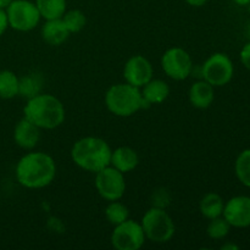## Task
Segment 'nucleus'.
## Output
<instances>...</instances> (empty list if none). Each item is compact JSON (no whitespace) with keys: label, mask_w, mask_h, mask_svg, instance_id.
Returning <instances> with one entry per match:
<instances>
[{"label":"nucleus","mask_w":250,"mask_h":250,"mask_svg":"<svg viewBox=\"0 0 250 250\" xmlns=\"http://www.w3.org/2000/svg\"><path fill=\"white\" fill-rule=\"evenodd\" d=\"M20 78L12 71H0V98L12 99L19 95Z\"/></svg>","instance_id":"21"},{"label":"nucleus","mask_w":250,"mask_h":250,"mask_svg":"<svg viewBox=\"0 0 250 250\" xmlns=\"http://www.w3.org/2000/svg\"><path fill=\"white\" fill-rule=\"evenodd\" d=\"M105 217L112 226H116L129 219V210L124 203L120 200H114L105 208Z\"/></svg>","instance_id":"22"},{"label":"nucleus","mask_w":250,"mask_h":250,"mask_svg":"<svg viewBox=\"0 0 250 250\" xmlns=\"http://www.w3.org/2000/svg\"><path fill=\"white\" fill-rule=\"evenodd\" d=\"M141 225L146 238L158 244L167 243L171 241L176 231L172 217L165 211L164 208H150L142 217Z\"/></svg>","instance_id":"5"},{"label":"nucleus","mask_w":250,"mask_h":250,"mask_svg":"<svg viewBox=\"0 0 250 250\" xmlns=\"http://www.w3.org/2000/svg\"><path fill=\"white\" fill-rule=\"evenodd\" d=\"M9 27L19 32H29L36 28L41 21V14L36 2L29 0H12L6 7Z\"/></svg>","instance_id":"6"},{"label":"nucleus","mask_w":250,"mask_h":250,"mask_svg":"<svg viewBox=\"0 0 250 250\" xmlns=\"http://www.w3.org/2000/svg\"><path fill=\"white\" fill-rule=\"evenodd\" d=\"M7 27H9V20H7L6 10L0 9V37L6 32Z\"/></svg>","instance_id":"27"},{"label":"nucleus","mask_w":250,"mask_h":250,"mask_svg":"<svg viewBox=\"0 0 250 250\" xmlns=\"http://www.w3.org/2000/svg\"><path fill=\"white\" fill-rule=\"evenodd\" d=\"M221 249L222 250H238L239 246H237V244L234 243H226L221 247Z\"/></svg>","instance_id":"29"},{"label":"nucleus","mask_w":250,"mask_h":250,"mask_svg":"<svg viewBox=\"0 0 250 250\" xmlns=\"http://www.w3.org/2000/svg\"><path fill=\"white\" fill-rule=\"evenodd\" d=\"M214 88L207 81H197L190 85L188 92L189 103L197 109H208L215 99Z\"/></svg>","instance_id":"14"},{"label":"nucleus","mask_w":250,"mask_h":250,"mask_svg":"<svg viewBox=\"0 0 250 250\" xmlns=\"http://www.w3.org/2000/svg\"><path fill=\"white\" fill-rule=\"evenodd\" d=\"M105 105L115 116L129 117L146 106V103L142 97L141 88L126 82L117 83L107 89Z\"/></svg>","instance_id":"4"},{"label":"nucleus","mask_w":250,"mask_h":250,"mask_svg":"<svg viewBox=\"0 0 250 250\" xmlns=\"http://www.w3.org/2000/svg\"><path fill=\"white\" fill-rule=\"evenodd\" d=\"M62 22L65 23L66 28L68 29L70 33H78L82 31L87 24V17L83 14L81 10L72 9V10H66L65 14L61 17Z\"/></svg>","instance_id":"24"},{"label":"nucleus","mask_w":250,"mask_h":250,"mask_svg":"<svg viewBox=\"0 0 250 250\" xmlns=\"http://www.w3.org/2000/svg\"><path fill=\"white\" fill-rule=\"evenodd\" d=\"M161 67L167 77L185 81L193 71V60L189 53L180 46L167 49L161 58Z\"/></svg>","instance_id":"10"},{"label":"nucleus","mask_w":250,"mask_h":250,"mask_svg":"<svg viewBox=\"0 0 250 250\" xmlns=\"http://www.w3.org/2000/svg\"><path fill=\"white\" fill-rule=\"evenodd\" d=\"M95 188L103 199L107 202L120 200L126 192L125 173L111 165L106 166L95 173Z\"/></svg>","instance_id":"8"},{"label":"nucleus","mask_w":250,"mask_h":250,"mask_svg":"<svg viewBox=\"0 0 250 250\" xmlns=\"http://www.w3.org/2000/svg\"><path fill=\"white\" fill-rule=\"evenodd\" d=\"M42 88H43L42 75L37 72L28 73V75H24L23 77L20 78L19 95L28 100L42 93Z\"/></svg>","instance_id":"19"},{"label":"nucleus","mask_w":250,"mask_h":250,"mask_svg":"<svg viewBox=\"0 0 250 250\" xmlns=\"http://www.w3.org/2000/svg\"><path fill=\"white\" fill-rule=\"evenodd\" d=\"M234 172L239 182L250 188V149H246L237 156Z\"/></svg>","instance_id":"23"},{"label":"nucleus","mask_w":250,"mask_h":250,"mask_svg":"<svg viewBox=\"0 0 250 250\" xmlns=\"http://www.w3.org/2000/svg\"><path fill=\"white\" fill-rule=\"evenodd\" d=\"M139 156L134 149L129 146H119L111 151L110 165L120 172L127 173L133 171L138 166Z\"/></svg>","instance_id":"15"},{"label":"nucleus","mask_w":250,"mask_h":250,"mask_svg":"<svg viewBox=\"0 0 250 250\" xmlns=\"http://www.w3.org/2000/svg\"><path fill=\"white\" fill-rule=\"evenodd\" d=\"M234 4L239 5V6H248L250 5V0H233Z\"/></svg>","instance_id":"30"},{"label":"nucleus","mask_w":250,"mask_h":250,"mask_svg":"<svg viewBox=\"0 0 250 250\" xmlns=\"http://www.w3.org/2000/svg\"><path fill=\"white\" fill-rule=\"evenodd\" d=\"M12 0H0V9L6 10V7L11 4Z\"/></svg>","instance_id":"31"},{"label":"nucleus","mask_w":250,"mask_h":250,"mask_svg":"<svg viewBox=\"0 0 250 250\" xmlns=\"http://www.w3.org/2000/svg\"><path fill=\"white\" fill-rule=\"evenodd\" d=\"M229 231H231V225L225 220L224 216L211 219L207 227V233L209 238L215 239V241L226 238L229 236Z\"/></svg>","instance_id":"25"},{"label":"nucleus","mask_w":250,"mask_h":250,"mask_svg":"<svg viewBox=\"0 0 250 250\" xmlns=\"http://www.w3.org/2000/svg\"><path fill=\"white\" fill-rule=\"evenodd\" d=\"M112 149L106 141L98 137H83L71 149V159L82 170L97 173L110 165Z\"/></svg>","instance_id":"3"},{"label":"nucleus","mask_w":250,"mask_h":250,"mask_svg":"<svg viewBox=\"0 0 250 250\" xmlns=\"http://www.w3.org/2000/svg\"><path fill=\"white\" fill-rule=\"evenodd\" d=\"M66 111L62 103L56 97L39 93L27 100L23 107V117L41 129H54L65 121Z\"/></svg>","instance_id":"2"},{"label":"nucleus","mask_w":250,"mask_h":250,"mask_svg":"<svg viewBox=\"0 0 250 250\" xmlns=\"http://www.w3.org/2000/svg\"><path fill=\"white\" fill-rule=\"evenodd\" d=\"M146 239L141 222L127 219L114 226L110 241L116 250H138L144 246Z\"/></svg>","instance_id":"9"},{"label":"nucleus","mask_w":250,"mask_h":250,"mask_svg":"<svg viewBox=\"0 0 250 250\" xmlns=\"http://www.w3.org/2000/svg\"><path fill=\"white\" fill-rule=\"evenodd\" d=\"M222 216L231 227L247 229L250 227V197L236 195L225 203Z\"/></svg>","instance_id":"11"},{"label":"nucleus","mask_w":250,"mask_h":250,"mask_svg":"<svg viewBox=\"0 0 250 250\" xmlns=\"http://www.w3.org/2000/svg\"><path fill=\"white\" fill-rule=\"evenodd\" d=\"M225 207V200L220 194L215 192L207 193L199 202V211L205 219L211 220L222 216Z\"/></svg>","instance_id":"18"},{"label":"nucleus","mask_w":250,"mask_h":250,"mask_svg":"<svg viewBox=\"0 0 250 250\" xmlns=\"http://www.w3.org/2000/svg\"><path fill=\"white\" fill-rule=\"evenodd\" d=\"M42 38L46 44L53 46H59L67 41L70 32L66 28L65 23L61 19L45 20V23L42 27Z\"/></svg>","instance_id":"16"},{"label":"nucleus","mask_w":250,"mask_h":250,"mask_svg":"<svg viewBox=\"0 0 250 250\" xmlns=\"http://www.w3.org/2000/svg\"><path fill=\"white\" fill-rule=\"evenodd\" d=\"M37 9L44 20L61 19L66 12V0H36Z\"/></svg>","instance_id":"20"},{"label":"nucleus","mask_w":250,"mask_h":250,"mask_svg":"<svg viewBox=\"0 0 250 250\" xmlns=\"http://www.w3.org/2000/svg\"><path fill=\"white\" fill-rule=\"evenodd\" d=\"M14 139L20 148L32 150L41 141V128L23 117L15 126Z\"/></svg>","instance_id":"13"},{"label":"nucleus","mask_w":250,"mask_h":250,"mask_svg":"<svg viewBox=\"0 0 250 250\" xmlns=\"http://www.w3.org/2000/svg\"><path fill=\"white\" fill-rule=\"evenodd\" d=\"M234 75V66L229 55L215 53L205 60L202 67V77L212 87L229 84Z\"/></svg>","instance_id":"7"},{"label":"nucleus","mask_w":250,"mask_h":250,"mask_svg":"<svg viewBox=\"0 0 250 250\" xmlns=\"http://www.w3.org/2000/svg\"><path fill=\"white\" fill-rule=\"evenodd\" d=\"M239 59H241L242 65L250 71V41L246 43L242 48L241 54H239Z\"/></svg>","instance_id":"26"},{"label":"nucleus","mask_w":250,"mask_h":250,"mask_svg":"<svg viewBox=\"0 0 250 250\" xmlns=\"http://www.w3.org/2000/svg\"><path fill=\"white\" fill-rule=\"evenodd\" d=\"M188 5L190 6H194V7H200V6H204L209 0H185Z\"/></svg>","instance_id":"28"},{"label":"nucleus","mask_w":250,"mask_h":250,"mask_svg":"<svg viewBox=\"0 0 250 250\" xmlns=\"http://www.w3.org/2000/svg\"><path fill=\"white\" fill-rule=\"evenodd\" d=\"M153 66L143 55H134L129 58L124 67L125 81L134 87L142 88L153 78Z\"/></svg>","instance_id":"12"},{"label":"nucleus","mask_w":250,"mask_h":250,"mask_svg":"<svg viewBox=\"0 0 250 250\" xmlns=\"http://www.w3.org/2000/svg\"><path fill=\"white\" fill-rule=\"evenodd\" d=\"M141 92L146 105L161 104L170 95V87L165 81L151 78L146 84L141 88Z\"/></svg>","instance_id":"17"},{"label":"nucleus","mask_w":250,"mask_h":250,"mask_svg":"<svg viewBox=\"0 0 250 250\" xmlns=\"http://www.w3.org/2000/svg\"><path fill=\"white\" fill-rule=\"evenodd\" d=\"M16 180L27 189L48 187L56 176V164L49 154L31 151L22 156L16 165Z\"/></svg>","instance_id":"1"}]
</instances>
